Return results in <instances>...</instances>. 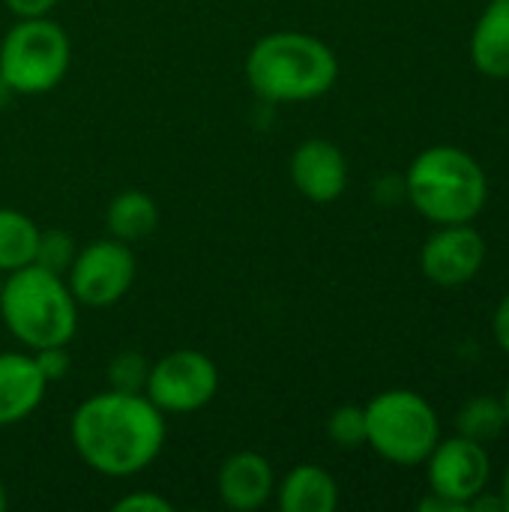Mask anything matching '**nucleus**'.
I'll return each mask as SVG.
<instances>
[{"label":"nucleus","instance_id":"1","mask_svg":"<svg viewBox=\"0 0 509 512\" xmlns=\"http://www.w3.org/2000/svg\"><path fill=\"white\" fill-rule=\"evenodd\" d=\"M81 462L111 480L138 477L165 447V414L144 393L105 390L84 399L69 423Z\"/></svg>","mask_w":509,"mask_h":512},{"label":"nucleus","instance_id":"2","mask_svg":"<svg viewBox=\"0 0 509 512\" xmlns=\"http://www.w3.org/2000/svg\"><path fill=\"white\" fill-rule=\"evenodd\" d=\"M246 78L267 102H309L336 84L339 57L312 33L276 30L252 45Z\"/></svg>","mask_w":509,"mask_h":512},{"label":"nucleus","instance_id":"3","mask_svg":"<svg viewBox=\"0 0 509 512\" xmlns=\"http://www.w3.org/2000/svg\"><path fill=\"white\" fill-rule=\"evenodd\" d=\"M405 192L423 219L435 225H465L486 207L489 180L468 150L438 144L417 153L405 174Z\"/></svg>","mask_w":509,"mask_h":512},{"label":"nucleus","instance_id":"4","mask_svg":"<svg viewBox=\"0 0 509 512\" xmlns=\"http://www.w3.org/2000/svg\"><path fill=\"white\" fill-rule=\"evenodd\" d=\"M0 318L27 351L69 345L78 330V300L63 276L27 264L3 276Z\"/></svg>","mask_w":509,"mask_h":512},{"label":"nucleus","instance_id":"5","mask_svg":"<svg viewBox=\"0 0 509 512\" xmlns=\"http://www.w3.org/2000/svg\"><path fill=\"white\" fill-rule=\"evenodd\" d=\"M72 63V42L51 18H18L0 42V81L9 93L42 96L54 90Z\"/></svg>","mask_w":509,"mask_h":512},{"label":"nucleus","instance_id":"6","mask_svg":"<svg viewBox=\"0 0 509 512\" xmlns=\"http://www.w3.org/2000/svg\"><path fill=\"white\" fill-rule=\"evenodd\" d=\"M441 441L435 408L414 390H387L366 405V444L393 465H423Z\"/></svg>","mask_w":509,"mask_h":512},{"label":"nucleus","instance_id":"7","mask_svg":"<svg viewBox=\"0 0 509 512\" xmlns=\"http://www.w3.org/2000/svg\"><path fill=\"white\" fill-rule=\"evenodd\" d=\"M219 393V369L216 363L195 351L177 348L150 366V378L144 396L168 417V414H192L210 405Z\"/></svg>","mask_w":509,"mask_h":512},{"label":"nucleus","instance_id":"8","mask_svg":"<svg viewBox=\"0 0 509 512\" xmlns=\"http://www.w3.org/2000/svg\"><path fill=\"white\" fill-rule=\"evenodd\" d=\"M63 279L78 306L108 309L129 294L135 282V255L129 243L102 237L75 252V261Z\"/></svg>","mask_w":509,"mask_h":512},{"label":"nucleus","instance_id":"9","mask_svg":"<svg viewBox=\"0 0 509 512\" xmlns=\"http://www.w3.org/2000/svg\"><path fill=\"white\" fill-rule=\"evenodd\" d=\"M426 465H429V489L435 495L462 504L465 510L468 501L480 495L492 477V459L486 453V444L471 441L465 435L438 441Z\"/></svg>","mask_w":509,"mask_h":512},{"label":"nucleus","instance_id":"10","mask_svg":"<svg viewBox=\"0 0 509 512\" xmlns=\"http://www.w3.org/2000/svg\"><path fill=\"white\" fill-rule=\"evenodd\" d=\"M486 261V240L471 222L441 225L420 252L423 276L441 288H459L471 282Z\"/></svg>","mask_w":509,"mask_h":512},{"label":"nucleus","instance_id":"11","mask_svg":"<svg viewBox=\"0 0 509 512\" xmlns=\"http://www.w3.org/2000/svg\"><path fill=\"white\" fill-rule=\"evenodd\" d=\"M291 183L312 204H330L348 189L345 153L327 138H309L291 153Z\"/></svg>","mask_w":509,"mask_h":512},{"label":"nucleus","instance_id":"12","mask_svg":"<svg viewBox=\"0 0 509 512\" xmlns=\"http://www.w3.org/2000/svg\"><path fill=\"white\" fill-rule=\"evenodd\" d=\"M216 489L228 510L255 512L276 495V477L261 453L240 450L219 465Z\"/></svg>","mask_w":509,"mask_h":512},{"label":"nucleus","instance_id":"13","mask_svg":"<svg viewBox=\"0 0 509 512\" xmlns=\"http://www.w3.org/2000/svg\"><path fill=\"white\" fill-rule=\"evenodd\" d=\"M48 378L42 375L33 351L0 354V429L24 423L45 399Z\"/></svg>","mask_w":509,"mask_h":512},{"label":"nucleus","instance_id":"14","mask_svg":"<svg viewBox=\"0 0 509 512\" xmlns=\"http://www.w3.org/2000/svg\"><path fill=\"white\" fill-rule=\"evenodd\" d=\"M276 504L282 512H333L339 507V486L330 471L297 465L276 483Z\"/></svg>","mask_w":509,"mask_h":512},{"label":"nucleus","instance_id":"15","mask_svg":"<svg viewBox=\"0 0 509 512\" xmlns=\"http://www.w3.org/2000/svg\"><path fill=\"white\" fill-rule=\"evenodd\" d=\"M471 60L489 78H509V0H489L477 18Z\"/></svg>","mask_w":509,"mask_h":512},{"label":"nucleus","instance_id":"16","mask_svg":"<svg viewBox=\"0 0 509 512\" xmlns=\"http://www.w3.org/2000/svg\"><path fill=\"white\" fill-rule=\"evenodd\" d=\"M105 225H108V237H117L123 243H138L156 231L159 207L147 192L126 189L111 198V204L105 210Z\"/></svg>","mask_w":509,"mask_h":512},{"label":"nucleus","instance_id":"17","mask_svg":"<svg viewBox=\"0 0 509 512\" xmlns=\"http://www.w3.org/2000/svg\"><path fill=\"white\" fill-rule=\"evenodd\" d=\"M39 243V225L12 207H0V273L21 270L33 264Z\"/></svg>","mask_w":509,"mask_h":512},{"label":"nucleus","instance_id":"18","mask_svg":"<svg viewBox=\"0 0 509 512\" xmlns=\"http://www.w3.org/2000/svg\"><path fill=\"white\" fill-rule=\"evenodd\" d=\"M456 429H459V435H465L471 441H480V444L495 441L507 429V414H504L501 399L477 396V399L465 402L459 417H456Z\"/></svg>","mask_w":509,"mask_h":512},{"label":"nucleus","instance_id":"19","mask_svg":"<svg viewBox=\"0 0 509 512\" xmlns=\"http://www.w3.org/2000/svg\"><path fill=\"white\" fill-rule=\"evenodd\" d=\"M75 252H78V246H75V240L63 228H48V231L39 228V243H36L33 264L48 270V273L66 276L72 261H75Z\"/></svg>","mask_w":509,"mask_h":512},{"label":"nucleus","instance_id":"20","mask_svg":"<svg viewBox=\"0 0 509 512\" xmlns=\"http://www.w3.org/2000/svg\"><path fill=\"white\" fill-rule=\"evenodd\" d=\"M327 435L342 450H357L366 444V408L360 405H339L327 417Z\"/></svg>","mask_w":509,"mask_h":512},{"label":"nucleus","instance_id":"21","mask_svg":"<svg viewBox=\"0 0 509 512\" xmlns=\"http://www.w3.org/2000/svg\"><path fill=\"white\" fill-rule=\"evenodd\" d=\"M150 366L153 363H147V357L141 351H120L108 363V384H111V390L144 393L147 378H150Z\"/></svg>","mask_w":509,"mask_h":512},{"label":"nucleus","instance_id":"22","mask_svg":"<svg viewBox=\"0 0 509 512\" xmlns=\"http://www.w3.org/2000/svg\"><path fill=\"white\" fill-rule=\"evenodd\" d=\"M114 512H174V504L159 492H129L114 501Z\"/></svg>","mask_w":509,"mask_h":512},{"label":"nucleus","instance_id":"23","mask_svg":"<svg viewBox=\"0 0 509 512\" xmlns=\"http://www.w3.org/2000/svg\"><path fill=\"white\" fill-rule=\"evenodd\" d=\"M33 357H36V363H39V369H42V375L48 378V384H54V381H60V378H66V372H69V351H66V345H54V348H42V351H33Z\"/></svg>","mask_w":509,"mask_h":512},{"label":"nucleus","instance_id":"24","mask_svg":"<svg viewBox=\"0 0 509 512\" xmlns=\"http://www.w3.org/2000/svg\"><path fill=\"white\" fill-rule=\"evenodd\" d=\"M6 9L18 18H39V15H51V9L57 6V0H3Z\"/></svg>","mask_w":509,"mask_h":512},{"label":"nucleus","instance_id":"25","mask_svg":"<svg viewBox=\"0 0 509 512\" xmlns=\"http://www.w3.org/2000/svg\"><path fill=\"white\" fill-rule=\"evenodd\" d=\"M492 333H495V342L509 354V294L498 303V309H495Z\"/></svg>","mask_w":509,"mask_h":512},{"label":"nucleus","instance_id":"26","mask_svg":"<svg viewBox=\"0 0 509 512\" xmlns=\"http://www.w3.org/2000/svg\"><path fill=\"white\" fill-rule=\"evenodd\" d=\"M465 507L462 504H456V501H450V498H444V495H429V498H423L420 501V512H462Z\"/></svg>","mask_w":509,"mask_h":512},{"label":"nucleus","instance_id":"27","mask_svg":"<svg viewBox=\"0 0 509 512\" xmlns=\"http://www.w3.org/2000/svg\"><path fill=\"white\" fill-rule=\"evenodd\" d=\"M501 501H504V512H509V465L504 471V480H501Z\"/></svg>","mask_w":509,"mask_h":512},{"label":"nucleus","instance_id":"28","mask_svg":"<svg viewBox=\"0 0 509 512\" xmlns=\"http://www.w3.org/2000/svg\"><path fill=\"white\" fill-rule=\"evenodd\" d=\"M501 405H504V414H507V426H509V378H507V387H504V396H501Z\"/></svg>","mask_w":509,"mask_h":512},{"label":"nucleus","instance_id":"29","mask_svg":"<svg viewBox=\"0 0 509 512\" xmlns=\"http://www.w3.org/2000/svg\"><path fill=\"white\" fill-rule=\"evenodd\" d=\"M6 510V489H3V480H0V512Z\"/></svg>","mask_w":509,"mask_h":512},{"label":"nucleus","instance_id":"30","mask_svg":"<svg viewBox=\"0 0 509 512\" xmlns=\"http://www.w3.org/2000/svg\"><path fill=\"white\" fill-rule=\"evenodd\" d=\"M0 288H3V273H0Z\"/></svg>","mask_w":509,"mask_h":512}]
</instances>
